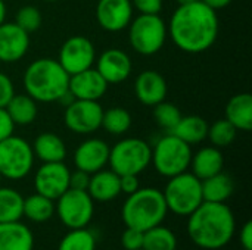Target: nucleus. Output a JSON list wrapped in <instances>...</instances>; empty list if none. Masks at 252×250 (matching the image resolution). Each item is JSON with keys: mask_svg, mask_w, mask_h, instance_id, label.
Listing matches in <instances>:
<instances>
[{"mask_svg": "<svg viewBox=\"0 0 252 250\" xmlns=\"http://www.w3.org/2000/svg\"><path fill=\"white\" fill-rule=\"evenodd\" d=\"M173 43L185 53L207 52L219 37V18L201 0L179 6L167 27Z\"/></svg>", "mask_w": 252, "mask_h": 250, "instance_id": "f257e3e1", "label": "nucleus"}, {"mask_svg": "<svg viewBox=\"0 0 252 250\" xmlns=\"http://www.w3.org/2000/svg\"><path fill=\"white\" fill-rule=\"evenodd\" d=\"M186 228L193 245L205 250H219L232 242L236 220L226 203L202 202L188 217Z\"/></svg>", "mask_w": 252, "mask_h": 250, "instance_id": "f03ea898", "label": "nucleus"}, {"mask_svg": "<svg viewBox=\"0 0 252 250\" xmlns=\"http://www.w3.org/2000/svg\"><path fill=\"white\" fill-rule=\"evenodd\" d=\"M69 74L58 59L41 57L31 62L22 77V84L30 97L40 103L59 102L68 93Z\"/></svg>", "mask_w": 252, "mask_h": 250, "instance_id": "7ed1b4c3", "label": "nucleus"}, {"mask_svg": "<svg viewBox=\"0 0 252 250\" xmlns=\"http://www.w3.org/2000/svg\"><path fill=\"white\" fill-rule=\"evenodd\" d=\"M168 214V208L162 192L154 187L139 189L128 194L123 205L121 217L126 227L148 231L161 225Z\"/></svg>", "mask_w": 252, "mask_h": 250, "instance_id": "20e7f679", "label": "nucleus"}, {"mask_svg": "<svg viewBox=\"0 0 252 250\" xmlns=\"http://www.w3.org/2000/svg\"><path fill=\"white\" fill-rule=\"evenodd\" d=\"M192 155L190 144L168 133L152 147L151 164L159 175L171 178L189 169Z\"/></svg>", "mask_w": 252, "mask_h": 250, "instance_id": "39448f33", "label": "nucleus"}, {"mask_svg": "<svg viewBox=\"0 0 252 250\" xmlns=\"http://www.w3.org/2000/svg\"><path fill=\"white\" fill-rule=\"evenodd\" d=\"M162 194L168 211L179 217H189L204 202L201 180L188 171L168 178Z\"/></svg>", "mask_w": 252, "mask_h": 250, "instance_id": "423d86ee", "label": "nucleus"}, {"mask_svg": "<svg viewBox=\"0 0 252 250\" xmlns=\"http://www.w3.org/2000/svg\"><path fill=\"white\" fill-rule=\"evenodd\" d=\"M128 41L130 46L143 56H152L158 53L167 40V24L159 15L139 13L128 24Z\"/></svg>", "mask_w": 252, "mask_h": 250, "instance_id": "0eeeda50", "label": "nucleus"}, {"mask_svg": "<svg viewBox=\"0 0 252 250\" xmlns=\"http://www.w3.org/2000/svg\"><path fill=\"white\" fill-rule=\"evenodd\" d=\"M152 147L142 139L128 137L109 150L108 164L118 175H139L151 165Z\"/></svg>", "mask_w": 252, "mask_h": 250, "instance_id": "6e6552de", "label": "nucleus"}, {"mask_svg": "<svg viewBox=\"0 0 252 250\" xmlns=\"http://www.w3.org/2000/svg\"><path fill=\"white\" fill-rule=\"evenodd\" d=\"M31 144L18 136H10L0 141V174L7 180L25 178L34 165Z\"/></svg>", "mask_w": 252, "mask_h": 250, "instance_id": "1a4fd4ad", "label": "nucleus"}, {"mask_svg": "<svg viewBox=\"0 0 252 250\" xmlns=\"http://www.w3.org/2000/svg\"><path fill=\"white\" fill-rule=\"evenodd\" d=\"M55 214L59 221L69 230L86 228L94 214V200L84 190L68 189L56 199Z\"/></svg>", "mask_w": 252, "mask_h": 250, "instance_id": "9d476101", "label": "nucleus"}, {"mask_svg": "<svg viewBox=\"0 0 252 250\" xmlns=\"http://www.w3.org/2000/svg\"><path fill=\"white\" fill-rule=\"evenodd\" d=\"M102 115L103 109L99 102L74 99L68 106H65L63 122L69 131L87 136L100 128Z\"/></svg>", "mask_w": 252, "mask_h": 250, "instance_id": "9b49d317", "label": "nucleus"}, {"mask_svg": "<svg viewBox=\"0 0 252 250\" xmlns=\"http://www.w3.org/2000/svg\"><path fill=\"white\" fill-rule=\"evenodd\" d=\"M96 50L93 43L84 35H72L63 41L59 50L58 62L69 74H78L93 66Z\"/></svg>", "mask_w": 252, "mask_h": 250, "instance_id": "f8f14e48", "label": "nucleus"}, {"mask_svg": "<svg viewBox=\"0 0 252 250\" xmlns=\"http://www.w3.org/2000/svg\"><path fill=\"white\" fill-rule=\"evenodd\" d=\"M69 174L71 171L63 162L43 164L34 175L35 193L56 200L69 189Z\"/></svg>", "mask_w": 252, "mask_h": 250, "instance_id": "ddd939ff", "label": "nucleus"}, {"mask_svg": "<svg viewBox=\"0 0 252 250\" xmlns=\"http://www.w3.org/2000/svg\"><path fill=\"white\" fill-rule=\"evenodd\" d=\"M131 0H99L96 4V19L100 28L118 32L128 27L133 19Z\"/></svg>", "mask_w": 252, "mask_h": 250, "instance_id": "4468645a", "label": "nucleus"}, {"mask_svg": "<svg viewBox=\"0 0 252 250\" xmlns=\"http://www.w3.org/2000/svg\"><path fill=\"white\" fill-rule=\"evenodd\" d=\"M30 47V34L15 22L0 25V62L15 63L21 60Z\"/></svg>", "mask_w": 252, "mask_h": 250, "instance_id": "2eb2a0df", "label": "nucleus"}, {"mask_svg": "<svg viewBox=\"0 0 252 250\" xmlns=\"http://www.w3.org/2000/svg\"><path fill=\"white\" fill-rule=\"evenodd\" d=\"M109 150L106 141L100 139H87L84 140L74 153V164L77 169H81L87 174H94L103 169L108 165Z\"/></svg>", "mask_w": 252, "mask_h": 250, "instance_id": "dca6fc26", "label": "nucleus"}, {"mask_svg": "<svg viewBox=\"0 0 252 250\" xmlns=\"http://www.w3.org/2000/svg\"><path fill=\"white\" fill-rule=\"evenodd\" d=\"M108 83L97 72V69L89 68L78 74L69 75L68 91L74 99L81 100H96L102 99L108 90Z\"/></svg>", "mask_w": 252, "mask_h": 250, "instance_id": "f3484780", "label": "nucleus"}, {"mask_svg": "<svg viewBox=\"0 0 252 250\" xmlns=\"http://www.w3.org/2000/svg\"><path fill=\"white\" fill-rule=\"evenodd\" d=\"M97 72L108 84H118L126 81L133 69L130 56L121 49H108L100 53L97 63Z\"/></svg>", "mask_w": 252, "mask_h": 250, "instance_id": "a211bd4d", "label": "nucleus"}, {"mask_svg": "<svg viewBox=\"0 0 252 250\" xmlns=\"http://www.w3.org/2000/svg\"><path fill=\"white\" fill-rule=\"evenodd\" d=\"M167 91L168 87L165 78L154 69L140 72L134 81L136 97L142 105L146 106H155L164 102L167 97Z\"/></svg>", "mask_w": 252, "mask_h": 250, "instance_id": "6ab92c4d", "label": "nucleus"}, {"mask_svg": "<svg viewBox=\"0 0 252 250\" xmlns=\"http://www.w3.org/2000/svg\"><path fill=\"white\" fill-rule=\"evenodd\" d=\"M87 193L94 202H111L121 194L120 175L112 169H100L90 175Z\"/></svg>", "mask_w": 252, "mask_h": 250, "instance_id": "aec40b11", "label": "nucleus"}, {"mask_svg": "<svg viewBox=\"0 0 252 250\" xmlns=\"http://www.w3.org/2000/svg\"><path fill=\"white\" fill-rule=\"evenodd\" d=\"M223 165H224V158L220 149L216 146H207L199 149L195 155H192L189 168L192 169V174L202 181L205 178H210L221 172Z\"/></svg>", "mask_w": 252, "mask_h": 250, "instance_id": "412c9836", "label": "nucleus"}, {"mask_svg": "<svg viewBox=\"0 0 252 250\" xmlns=\"http://www.w3.org/2000/svg\"><path fill=\"white\" fill-rule=\"evenodd\" d=\"M34 236L21 221L0 224V250H32Z\"/></svg>", "mask_w": 252, "mask_h": 250, "instance_id": "4be33fe9", "label": "nucleus"}, {"mask_svg": "<svg viewBox=\"0 0 252 250\" xmlns=\"http://www.w3.org/2000/svg\"><path fill=\"white\" fill-rule=\"evenodd\" d=\"M224 119H227L238 131H250L252 128V96L250 93H239L233 96L224 109Z\"/></svg>", "mask_w": 252, "mask_h": 250, "instance_id": "5701e85b", "label": "nucleus"}, {"mask_svg": "<svg viewBox=\"0 0 252 250\" xmlns=\"http://www.w3.org/2000/svg\"><path fill=\"white\" fill-rule=\"evenodd\" d=\"M34 158L46 162H63L66 158V146L63 140L53 133H41L32 143Z\"/></svg>", "mask_w": 252, "mask_h": 250, "instance_id": "b1692460", "label": "nucleus"}, {"mask_svg": "<svg viewBox=\"0 0 252 250\" xmlns=\"http://www.w3.org/2000/svg\"><path fill=\"white\" fill-rule=\"evenodd\" d=\"M171 134L177 136L188 144H199L208 136V122L198 115L182 116Z\"/></svg>", "mask_w": 252, "mask_h": 250, "instance_id": "393cba45", "label": "nucleus"}, {"mask_svg": "<svg viewBox=\"0 0 252 250\" xmlns=\"http://www.w3.org/2000/svg\"><path fill=\"white\" fill-rule=\"evenodd\" d=\"M4 109L15 125H30L38 113L37 102L28 94H13Z\"/></svg>", "mask_w": 252, "mask_h": 250, "instance_id": "a878e982", "label": "nucleus"}, {"mask_svg": "<svg viewBox=\"0 0 252 250\" xmlns=\"http://www.w3.org/2000/svg\"><path fill=\"white\" fill-rule=\"evenodd\" d=\"M202 186V197L204 202H214V203H226V200L233 194L235 186L229 175L219 172L210 178L201 181Z\"/></svg>", "mask_w": 252, "mask_h": 250, "instance_id": "bb28decb", "label": "nucleus"}, {"mask_svg": "<svg viewBox=\"0 0 252 250\" xmlns=\"http://www.w3.org/2000/svg\"><path fill=\"white\" fill-rule=\"evenodd\" d=\"M55 215V200L34 193L24 199L22 217H27L30 221L43 224L47 222Z\"/></svg>", "mask_w": 252, "mask_h": 250, "instance_id": "cd10ccee", "label": "nucleus"}, {"mask_svg": "<svg viewBox=\"0 0 252 250\" xmlns=\"http://www.w3.org/2000/svg\"><path fill=\"white\" fill-rule=\"evenodd\" d=\"M24 197L10 187H0V224L15 222L22 218Z\"/></svg>", "mask_w": 252, "mask_h": 250, "instance_id": "c85d7f7f", "label": "nucleus"}, {"mask_svg": "<svg viewBox=\"0 0 252 250\" xmlns=\"http://www.w3.org/2000/svg\"><path fill=\"white\" fill-rule=\"evenodd\" d=\"M143 250H176L177 237L176 234L162 225H157L143 233Z\"/></svg>", "mask_w": 252, "mask_h": 250, "instance_id": "c756f323", "label": "nucleus"}, {"mask_svg": "<svg viewBox=\"0 0 252 250\" xmlns=\"http://www.w3.org/2000/svg\"><path fill=\"white\" fill-rule=\"evenodd\" d=\"M100 127L112 136H123L131 127V115L123 108H111L103 111Z\"/></svg>", "mask_w": 252, "mask_h": 250, "instance_id": "7c9ffc66", "label": "nucleus"}, {"mask_svg": "<svg viewBox=\"0 0 252 250\" xmlns=\"http://www.w3.org/2000/svg\"><path fill=\"white\" fill-rule=\"evenodd\" d=\"M58 250H96V237L87 227L71 230L59 242Z\"/></svg>", "mask_w": 252, "mask_h": 250, "instance_id": "2f4dec72", "label": "nucleus"}, {"mask_svg": "<svg viewBox=\"0 0 252 250\" xmlns=\"http://www.w3.org/2000/svg\"><path fill=\"white\" fill-rule=\"evenodd\" d=\"M238 130L227 121V119H219L214 124L208 125V136L211 144L216 147H226L230 146L236 139Z\"/></svg>", "mask_w": 252, "mask_h": 250, "instance_id": "473e14b6", "label": "nucleus"}, {"mask_svg": "<svg viewBox=\"0 0 252 250\" xmlns=\"http://www.w3.org/2000/svg\"><path fill=\"white\" fill-rule=\"evenodd\" d=\"M180 118H182V113L179 108L173 103H168L164 100L154 106V119L167 133H171L174 130Z\"/></svg>", "mask_w": 252, "mask_h": 250, "instance_id": "72a5a7b5", "label": "nucleus"}, {"mask_svg": "<svg viewBox=\"0 0 252 250\" xmlns=\"http://www.w3.org/2000/svg\"><path fill=\"white\" fill-rule=\"evenodd\" d=\"M15 24L22 28L25 32H34L40 28L41 25V13L35 6L27 4L22 6L15 16Z\"/></svg>", "mask_w": 252, "mask_h": 250, "instance_id": "f704fd0d", "label": "nucleus"}, {"mask_svg": "<svg viewBox=\"0 0 252 250\" xmlns=\"http://www.w3.org/2000/svg\"><path fill=\"white\" fill-rule=\"evenodd\" d=\"M121 246L124 250H139L143 246V231L126 227L124 233L121 234Z\"/></svg>", "mask_w": 252, "mask_h": 250, "instance_id": "c9c22d12", "label": "nucleus"}, {"mask_svg": "<svg viewBox=\"0 0 252 250\" xmlns=\"http://www.w3.org/2000/svg\"><path fill=\"white\" fill-rule=\"evenodd\" d=\"M131 4L143 15H159L162 10V0H131Z\"/></svg>", "mask_w": 252, "mask_h": 250, "instance_id": "e433bc0d", "label": "nucleus"}, {"mask_svg": "<svg viewBox=\"0 0 252 250\" xmlns=\"http://www.w3.org/2000/svg\"><path fill=\"white\" fill-rule=\"evenodd\" d=\"M13 94H15V87L12 80L6 74L0 72V108H6L9 100L13 97Z\"/></svg>", "mask_w": 252, "mask_h": 250, "instance_id": "4c0bfd02", "label": "nucleus"}, {"mask_svg": "<svg viewBox=\"0 0 252 250\" xmlns=\"http://www.w3.org/2000/svg\"><path fill=\"white\" fill-rule=\"evenodd\" d=\"M89 183H90V174H87L81 169H77L69 174V189L87 192Z\"/></svg>", "mask_w": 252, "mask_h": 250, "instance_id": "58836bf2", "label": "nucleus"}, {"mask_svg": "<svg viewBox=\"0 0 252 250\" xmlns=\"http://www.w3.org/2000/svg\"><path fill=\"white\" fill-rule=\"evenodd\" d=\"M15 130V124L10 119L9 113L6 112L4 108H0V141L10 137L13 134Z\"/></svg>", "mask_w": 252, "mask_h": 250, "instance_id": "ea45409f", "label": "nucleus"}, {"mask_svg": "<svg viewBox=\"0 0 252 250\" xmlns=\"http://www.w3.org/2000/svg\"><path fill=\"white\" fill-rule=\"evenodd\" d=\"M120 189H121V193H126L127 196L139 190L140 183H139L137 175H120Z\"/></svg>", "mask_w": 252, "mask_h": 250, "instance_id": "a19ab883", "label": "nucleus"}, {"mask_svg": "<svg viewBox=\"0 0 252 250\" xmlns=\"http://www.w3.org/2000/svg\"><path fill=\"white\" fill-rule=\"evenodd\" d=\"M241 246L244 250H252V222L247 221L245 225L241 230V237H239Z\"/></svg>", "mask_w": 252, "mask_h": 250, "instance_id": "79ce46f5", "label": "nucleus"}, {"mask_svg": "<svg viewBox=\"0 0 252 250\" xmlns=\"http://www.w3.org/2000/svg\"><path fill=\"white\" fill-rule=\"evenodd\" d=\"M204 4H207L208 7L217 10V9H223L226 6H229L232 3V0H201Z\"/></svg>", "mask_w": 252, "mask_h": 250, "instance_id": "37998d69", "label": "nucleus"}, {"mask_svg": "<svg viewBox=\"0 0 252 250\" xmlns=\"http://www.w3.org/2000/svg\"><path fill=\"white\" fill-rule=\"evenodd\" d=\"M4 18H6V6H4V1L0 0V25L4 22Z\"/></svg>", "mask_w": 252, "mask_h": 250, "instance_id": "c03bdc74", "label": "nucleus"}, {"mask_svg": "<svg viewBox=\"0 0 252 250\" xmlns=\"http://www.w3.org/2000/svg\"><path fill=\"white\" fill-rule=\"evenodd\" d=\"M176 1H177L179 6H182V4H189V3H193V1H198V0H176Z\"/></svg>", "mask_w": 252, "mask_h": 250, "instance_id": "a18cd8bd", "label": "nucleus"}, {"mask_svg": "<svg viewBox=\"0 0 252 250\" xmlns=\"http://www.w3.org/2000/svg\"><path fill=\"white\" fill-rule=\"evenodd\" d=\"M43 1H58V0H43Z\"/></svg>", "mask_w": 252, "mask_h": 250, "instance_id": "49530a36", "label": "nucleus"}, {"mask_svg": "<svg viewBox=\"0 0 252 250\" xmlns=\"http://www.w3.org/2000/svg\"><path fill=\"white\" fill-rule=\"evenodd\" d=\"M0 180H1V174H0Z\"/></svg>", "mask_w": 252, "mask_h": 250, "instance_id": "de8ad7c7", "label": "nucleus"}, {"mask_svg": "<svg viewBox=\"0 0 252 250\" xmlns=\"http://www.w3.org/2000/svg\"><path fill=\"white\" fill-rule=\"evenodd\" d=\"M139 250H143V249H139Z\"/></svg>", "mask_w": 252, "mask_h": 250, "instance_id": "09e8293b", "label": "nucleus"}]
</instances>
